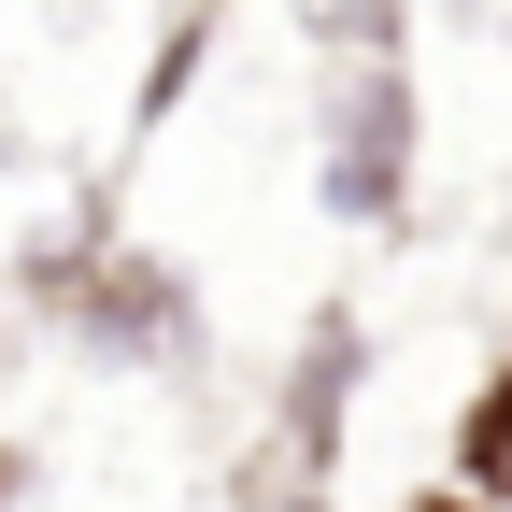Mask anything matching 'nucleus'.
<instances>
[{
  "instance_id": "1",
  "label": "nucleus",
  "mask_w": 512,
  "mask_h": 512,
  "mask_svg": "<svg viewBox=\"0 0 512 512\" xmlns=\"http://www.w3.org/2000/svg\"><path fill=\"white\" fill-rule=\"evenodd\" d=\"M328 185H342L356 214H384V200H399V86H384V72L342 100V157H328Z\"/></svg>"
},
{
  "instance_id": "2",
  "label": "nucleus",
  "mask_w": 512,
  "mask_h": 512,
  "mask_svg": "<svg viewBox=\"0 0 512 512\" xmlns=\"http://www.w3.org/2000/svg\"><path fill=\"white\" fill-rule=\"evenodd\" d=\"M328 15H342V43H384V0H328Z\"/></svg>"
},
{
  "instance_id": "3",
  "label": "nucleus",
  "mask_w": 512,
  "mask_h": 512,
  "mask_svg": "<svg viewBox=\"0 0 512 512\" xmlns=\"http://www.w3.org/2000/svg\"><path fill=\"white\" fill-rule=\"evenodd\" d=\"M427 512H498V498H427Z\"/></svg>"
}]
</instances>
